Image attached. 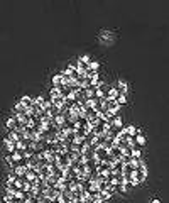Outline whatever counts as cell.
I'll list each match as a JSON object with an SVG mask.
<instances>
[{
  "label": "cell",
  "mask_w": 169,
  "mask_h": 203,
  "mask_svg": "<svg viewBox=\"0 0 169 203\" xmlns=\"http://www.w3.org/2000/svg\"><path fill=\"white\" fill-rule=\"evenodd\" d=\"M49 95H51V98L61 97V95H59V90H58V88H52V90H51V93H49Z\"/></svg>",
  "instance_id": "cell-32"
},
{
  "label": "cell",
  "mask_w": 169,
  "mask_h": 203,
  "mask_svg": "<svg viewBox=\"0 0 169 203\" xmlns=\"http://www.w3.org/2000/svg\"><path fill=\"white\" fill-rule=\"evenodd\" d=\"M63 80H64V76L59 73V75H54L52 76V88H58V87H61L63 85Z\"/></svg>",
  "instance_id": "cell-12"
},
{
  "label": "cell",
  "mask_w": 169,
  "mask_h": 203,
  "mask_svg": "<svg viewBox=\"0 0 169 203\" xmlns=\"http://www.w3.org/2000/svg\"><path fill=\"white\" fill-rule=\"evenodd\" d=\"M39 176V174H37V171L36 169H32V168H29V169H27V173H26V178H27V181H34V179H36V178Z\"/></svg>",
  "instance_id": "cell-15"
},
{
  "label": "cell",
  "mask_w": 169,
  "mask_h": 203,
  "mask_svg": "<svg viewBox=\"0 0 169 203\" xmlns=\"http://www.w3.org/2000/svg\"><path fill=\"white\" fill-rule=\"evenodd\" d=\"M117 90H118V93H127V83H125V81H118V85H117Z\"/></svg>",
  "instance_id": "cell-21"
},
{
  "label": "cell",
  "mask_w": 169,
  "mask_h": 203,
  "mask_svg": "<svg viewBox=\"0 0 169 203\" xmlns=\"http://www.w3.org/2000/svg\"><path fill=\"white\" fill-rule=\"evenodd\" d=\"M58 90H59V95H61L63 98H64V97H70V95L73 93V88H71V87H66V85H61V87H58Z\"/></svg>",
  "instance_id": "cell-10"
},
{
  "label": "cell",
  "mask_w": 169,
  "mask_h": 203,
  "mask_svg": "<svg viewBox=\"0 0 169 203\" xmlns=\"http://www.w3.org/2000/svg\"><path fill=\"white\" fill-rule=\"evenodd\" d=\"M108 149H105V147H98L95 151V157H96V161H107L108 159Z\"/></svg>",
  "instance_id": "cell-2"
},
{
  "label": "cell",
  "mask_w": 169,
  "mask_h": 203,
  "mask_svg": "<svg viewBox=\"0 0 169 203\" xmlns=\"http://www.w3.org/2000/svg\"><path fill=\"white\" fill-rule=\"evenodd\" d=\"M105 109H107L108 112H112V113H118V110H120V105L117 103V100H107V103H105Z\"/></svg>",
  "instance_id": "cell-4"
},
{
  "label": "cell",
  "mask_w": 169,
  "mask_h": 203,
  "mask_svg": "<svg viewBox=\"0 0 169 203\" xmlns=\"http://www.w3.org/2000/svg\"><path fill=\"white\" fill-rule=\"evenodd\" d=\"M27 169H29V168H26V166H20V164H17V166L14 168V173H15V176H26Z\"/></svg>",
  "instance_id": "cell-14"
},
{
  "label": "cell",
  "mask_w": 169,
  "mask_h": 203,
  "mask_svg": "<svg viewBox=\"0 0 169 203\" xmlns=\"http://www.w3.org/2000/svg\"><path fill=\"white\" fill-rule=\"evenodd\" d=\"M134 174H135V179H137V183H142L144 179L147 178V168H146V166H144V168H139V169H137Z\"/></svg>",
  "instance_id": "cell-6"
},
{
  "label": "cell",
  "mask_w": 169,
  "mask_h": 203,
  "mask_svg": "<svg viewBox=\"0 0 169 203\" xmlns=\"http://www.w3.org/2000/svg\"><path fill=\"white\" fill-rule=\"evenodd\" d=\"M20 139H24V134L19 131H10L9 132V135L5 137V141H10V142H19Z\"/></svg>",
  "instance_id": "cell-3"
},
{
  "label": "cell",
  "mask_w": 169,
  "mask_h": 203,
  "mask_svg": "<svg viewBox=\"0 0 169 203\" xmlns=\"http://www.w3.org/2000/svg\"><path fill=\"white\" fill-rule=\"evenodd\" d=\"M48 113H49V117H52V119H54L56 115H59V109H56V107H51V109L48 110Z\"/></svg>",
  "instance_id": "cell-28"
},
{
  "label": "cell",
  "mask_w": 169,
  "mask_h": 203,
  "mask_svg": "<svg viewBox=\"0 0 169 203\" xmlns=\"http://www.w3.org/2000/svg\"><path fill=\"white\" fill-rule=\"evenodd\" d=\"M4 146H5V149L9 151V154H12V152L17 149V142H10V141H4Z\"/></svg>",
  "instance_id": "cell-17"
},
{
  "label": "cell",
  "mask_w": 169,
  "mask_h": 203,
  "mask_svg": "<svg viewBox=\"0 0 169 203\" xmlns=\"http://www.w3.org/2000/svg\"><path fill=\"white\" fill-rule=\"evenodd\" d=\"M44 195H46V198H49V200H56L59 196V191H56L54 188H48L44 191Z\"/></svg>",
  "instance_id": "cell-13"
},
{
  "label": "cell",
  "mask_w": 169,
  "mask_h": 203,
  "mask_svg": "<svg viewBox=\"0 0 169 203\" xmlns=\"http://www.w3.org/2000/svg\"><path fill=\"white\" fill-rule=\"evenodd\" d=\"M92 203H103V201H102V200H100V198H95V200H93Z\"/></svg>",
  "instance_id": "cell-35"
},
{
  "label": "cell",
  "mask_w": 169,
  "mask_h": 203,
  "mask_svg": "<svg viewBox=\"0 0 169 203\" xmlns=\"http://www.w3.org/2000/svg\"><path fill=\"white\" fill-rule=\"evenodd\" d=\"M41 122H42V125H49V124H52V117H49V113H44V115L41 117Z\"/></svg>",
  "instance_id": "cell-22"
},
{
  "label": "cell",
  "mask_w": 169,
  "mask_h": 203,
  "mask_svg": "<svg viewBox=\"0 0 169 203\" xmlns=\"http://www.w3.org/2000/svg\"><path fill=\"white\" fill-rule=\"evenodd\" d=\"M29 185H31V183L27 181L26 176H15V186H19L20 190H26Z\"/></svg>",
  "instance_id": "cell-5"
},
{
  "label": "cell",
  "mask_w": 169,
  "mask_h": 203,
  "mask_svg": "<svg viewBox=\"0 0 169 203\" xmlns=\"http://www.w3.org/2000/svg\"><path fill=\"white\" fill-rule=\"evenodd\" d=\"M71 97H73V100L78 102V103H83V102L86 100V95H84V90H83V88H76V90H73Z\"/></svg>",
  "instance_id": "cell-1"
},
{
  "label": "cell",
  "mask_w": 169,
  "mask_h": 203,
  "mask_svg": "<svg viewBox=\"0 0 169 203\" xmlns=\"http://www.w3.org/2000/svg\"><path fill=\"white\" fill-rule=\"evenodd\" d=\"M78 63H81V65H86V66H88V65H90V58H88V54H83V56L80 58V61H78Z\"/></svg>",
  "instance_id": "cell-31"
},
{
  "label": "cell",
  "mask_w": 169,
  "mask_h": 203,
  "mask_svg": "<svg viewBox=\"0 0 169 203\" xmlns=\"http://www.w3.org/2000/svg\"><path fill=\"white\" fill-rule=\"evenodd\" d=\"M110 124H113V125H122V117L120 115H113V119L110 120Z\"/></svg>",
  "instance_id": "cell-29"
},
{
  "label": "cell",
  "mask_w": 169,
  "mask_h": 203,
  "mask_svg": "<svg viewBox=\"0 0 169 203\" xmlns=\"http://www.w3.org/2000/svg\"><path fill=\"white\" fill-rule=\"evenodd\" d=\"M108 152H110V156L113 157V161H120L122 159V149L118 147V146H113Z\"/></svg>",
  "instance_id": "cell-8"
},
{
  "label": "cell",
  "mask_w": 169,
  "mask_h": 203,
  "mask_svg": "<svg viewBox=\"0 0 169 203\" xmlns=\"http://www.w3.org/2000/svg\"><path fill=\"white\" fill-rule=\"evenodd\" d=\"M32 100H34V105H36V107H39V109H41V107H42V105H44V102H46L42 95H39V97L32 98Z\"/></svg>",
  "instance_id": "cell-24"
},
{
  "label": "cell",
  "mask_w": 169,
  "mask_h": 203,
  "mask_svg": "<svg viewBox=\"0 0 169 203\" xmlns=\"http://www.w3.org/2000/svg\"><path fill=\"white\" fill-rule=\"evenodd\" d=\"M26 112H27V109L20 103V102H19L17 105L12 109V117H17V115H20V113H26Z\"/></svg>",
  "instance_id": "cell-9"
},
{
  "label": "cell",
  "mask_w": 169,
  "mask_h": 203,
  "mask_svg": "<svg viewBox=\"0 0 169 203\" xmlns=\"http://www.w3.org/2000/svg\"><path fill=\"white\" fill-rule=\"evenodd\" d=\"M125 102H127V97H125V95L124 93H120V95H118V97H117V103H118V105H124V103H125Z\"/></svg>",
  "instance_id": "cell-30"
},
{
  "label": "cell",
  "mask_w": 169,
  "mask_h": 203,
  "mask_svg": "<svg viewBox=\"0 0 169 203\" xmlns=\"http://www.w3.org/2000/svg\"><path fill=\"white\" fill-rule=\"evenodd\" d=\"M135 144L139 146V147H142V146L146 144V137H144L142 134H137L135 135Z\"/></svg>",
  "instance_id": "cell-25"
},
{
  "label": "cell",
  "mask_w": 169,
  "mask_h": 203,
  "mask_svg": "<svg viewBox=\"0 0 169 203\" xmlns=\"http://www.w3.org/2000/svg\"><path fill=\"white\" fill-rule=\"evenodd\" d=\"M74 69H76V66H74V65H68L66 68L63 69V73H61V75H63V76H71V73H73Z\"/></svg>",
  "instance_id": "cell-19"
},
{
  "label": "cell",
  "mask_w": 169,
  "mask_h": 203,
  "mask_svg": "<svg viewBox=\"0 0 169 203\" xmlns=\"http://www.w3.org/2000/svg\"><path fill=\"white\" fill-rule=\"evenodd\" d=\"M152 203H161V201H159V200H152Z\"/></svg>",
  "instance_id": "cell-36"
},
{
  "label": "cell",
  "mask_w": 169,
  "mask_h": 203,
  "mask_svg": "<svg viewBox=\"0 0 169 203\" xmlns=\"http://www.w3.org/2000/svg\"><path fill=\"white\" fill-rule=\"evenodd\" d=\"M15 124H17V117H10V119L7 120V127L10 129V131L15 129Z\"/></svg>",
  "instance_id": "cell-26"
},
{
  "label": "cell",
  "mask_w": 169,
  "mask_h": 203,
  "mask_svg": "<svg viewBox=\"0 0 169 203\" xmlns=\"http://www.w3.org/2000/svg\"><path fill=\"white\" fill-rule=\"evenodd\" d=\"M103 37H112V34H110V32H107V31H105V32H103Z\"/></svg>",
  "instance_id": "cell-34"
},
{
  "label": "cell",
  "mask_w": 169,
  "mask_h": 203,
  "mask_svg": "<svg viewBox=\"0 0 169 203\" xmlns=\"http://www.w3.org/2000/svg\"><path fill=\"white\" fill-rule=\"evenodd\" d=\"M5 185H7V188H10V186H14V185H15V173H14V171H12V173L9 174L7 183H5Z\"/></svg>",
  "instance_id": "cell-23"
},
{
  "label": "cell",
  "mask_w": 169,
  "mask_h": 203,
  "mask_svg": "<svg viewBox=\"0 0 169 203\" xmlns=\"http://www.w3.org/2000/svg\"><path fill=\"white\" fill-rule=\"evenodd\" d=\"M124 131H125V134L129 135V137H135V135H137L135 125H127V127H124Z\"/></svg>",
  "instance_id": "cell-16"
},
{
  "label": "cell",
  "mask_w": 169,
  "mask_h": 203,
  "mask_svg": "<svg viewBox=\"0 0 169 203\" xmlns=\"http://www.w3.org/2000/svg\"><path fill=\"white\" fill-rule=\"evenodd\" d=\"M58 181H59V178H56L54 174H51V176L46 178V185H48V188H54V186L58 185Z\"/></svg>",
  "instance_id": "cell-11"
},
{
  "label": "cell",
  "mask_w": 169,
  "mask_h": 203,
  "mask_svg": "<svg viewBox=\"0 0 169 203\" xmlns=\"http://www.w3.org/2000/svg\"><path fill=\"white\" fill-rule=\"evenodd\" d=\"M20 103H22V105H24V107H26V109H27V107H31V105H32V103H34V100H32V98H31V97H27V95H24V97L20 98Z\"/></svg>",
  "instance_id": "cell-18"
},
{
  "label": "cell",
  "mask_w": 169,
  "mask_h": 203,
  "mask_svg": "<svg viewBox=\"0 0 169 203\" xmlns=\"http://www.w3.org/2000/svg\"><path fill=\"white\" fill-rule=\"evenodd\" d=\"M110 193H108V191H103V190H102V191H100V195H98V198L100 200H102V201L103 203H105V201H107V200H110Z\"/></svg>",
  "instance_id": "cell-27"
},
{
  "label": "cell",
  "mask_w": 169,
  "mask_h": 203,
  "mask_svg": "<svg viewBox=\"0 0 169 203\" xmlns=\"http://www.w3.org/2000/svg\"><path fill=\"white\" fill-rule=\"evenodd\" d=\"M118 90L117 88H110V91H108V95H107V98L108 100H117V97H118Z\"/></svg>",
  "instance_id": "cell-20"
},
{
  "label": "cell",
  "mask_w": 169,
  "mask_h": 203,
  "mask_svg": "<svg viewBox=\"0 0 169 203\" xmlns=\"http://www.w3.org/2000/svg\"><path fill=\"white\" fill-rule=\"evenodd\" d=\"M108 91H110V87H108L107 83H102L98 88H96V97H105L107 98Z\"/></svg>",
  "instance_id": "cell-7"
},
{
  "label": "cell",
  "mask_w": 169,
  "mask_h": 203,
  "mask_svg": "<svg viewBox=\"0 0 169 203\" xmlns=\"http://www.w3.org/2000/svg\"><path fill=\"white\" fill-rule=\"evenodd\" d=\"M98 63H96V61H90V65H88V68L90 69H95V71H96V69H98Z\"/></svg>",
  "instance_id": "cell-33"
}]
</instances>
